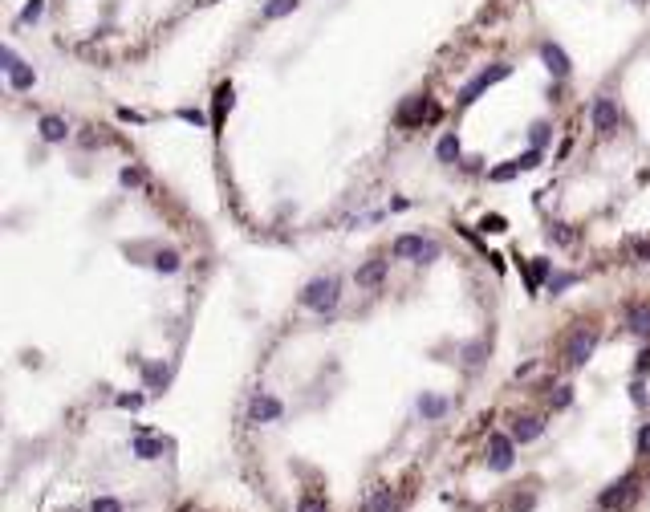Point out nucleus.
<instances>
[{"label":"nucleus","mask_w":650,"mask_h":512,"mask_svg":"<svg viewBox=\"0 0 650 512\" xmlns=\"http://www.w3.org/2000/svg\"><path fill=\"white\" fill-rule=\"evenodd\" d=\"M338 297H342L338 277H313V281L301 289V305L305 309H313V313H329V309L338 305Z\"/></svg>","instance_id":"obj_1"},{"label":"nucleus","mask_w":650,"mask_h":512,"mask_svg":"<svg viewBox=\"0 0 650 512\" xmlns=\"http://www.w3.org/2000/svg\"><path fill=\"white\" fill-rule=\"evenodd\" d=\"M394 260H415V264H427V260H439V240H431V236H415V232H407V236H398L394 240Z\"/></svg>","instance_id":"obj_2"},{"label":"nucleus","mask_w":650,"mask_h":512,"mask_svg":"<svg viewBox=\"0 0 650 512\" xmlns=\"http://www.w3.org/2000/svg\"><path fill=\"white\" fill-rule=\"evenodd\" d=\"M589 122H594V130H598L602 138L618 134V127H622V110H618V98H609V94H598V98H594V106H589Z\"/></svg>","instance_id":"obj_3"},{"label":"nucleus","mask_w":650,"mask_h":512,"mask_svg":"<svg viewBox=\"0 0 650 512\" xmlns=\"http://www.w3.org/2000/svg\"><path fill=\"white\" fill-rule=\"evenodd\" d=\"M598 330L594 326H577L573 334H569V341H565V366H585V358L598 350Z\"/></svg>","instance_id":"obj_4"},{"label":"nucleus","mask_w":650,"mask_h":512,"mask_svg":"<svg viewBox=\"0 0 650 512\" xmlns=\"http://www.w3.org/2000/svg\"><path fill=\"white\" fill-rule=\"evenodd\" d=\"M423 118H427V122L439 118V106H431L427 94H415V98H407V102L394 110V122H398V127H419Z\"/></svg>","instance_id":"obj_5"},{"label":"nucleus","mask_w":650,"mask_h":512,"mask_svg":"<svg viewBox=\"0 0 650 512\" xmlns=\"http://www.w3.org/2000/svg\"><path fill=\"white\" fill-rule=\"evenodd\" d=\"M508 74H512V65H504V61H496L492 70H479L476 78H472V82H468L464 89H459V106H472V102H476V98L484 94V89H492L496 82H504Z\"/></svg>","instance_id":"obj_6"},{"label":"nucleus","mask_w":650,"mask_h":512,"mask_svg":"<svg viewBox=\"0 0 650 512\" xmlns=\"http://www.w3.org/2000/svg\"><path fill=\"white\" fill-rule=\"evenodd\" d=\"M634 500H638V476H622L618 484H609L606 492L598 496V504L606 512H614V509L622 512V509H630Z\"/></svg>","instance_id":"obj_7"},{"label":"nucleus","mask_w":650,"mask_h":512,"mask_svg":"<svg viewBox=\"0 0 650 512\" xmlns=\"http://www.w3.org/2000/svg\"><path fill=\"white\" fill-rule=\"evenodd\" d=\"M484 456H488V468L492 471H508L512 460H517V439L496 431V435H488V451Z\"/></svg>","instance_id":"obj_8"},{"label":"nucleus","mask_w":650,"mask_h":512,"mask_svg":"<svg viewBox=\"0 0 650 512\" xmlns=\"http://www.w3.org/2000/svg\"><path fill=\"white\" fill-rule=\"evenodd\" d=\"M541 61H545V70L553 74V82H565V78H569V70H573V65H569V53H565L557 41L541 45Z\"/></svg>","instance_id":"obj_9"},{"label":"nucleus","mask_w":650,"mask_h":512,"mask_svg":"<svg viewBox=\"0 0 650 512\" xmlns=\"http://www.w3.org/2000/svg\"><path fill=\"white\" fill-rule=\"evenodd\" d=\"M281 411H285V407H281V403H277L272 394H257V398H252V411H248V415H252L257 423H272V419H281Z\"/></svg>","instance_id":"obj_10"},{"label":"nucleus","mask_w":650,"mask_h":512,"mask_svg":"<svg viewBox=\"0 0 650 512\" xmlns=\"http://www.w3.org/2000/svg\"><path fill=\"white\" fill-rule=\"evenodd\" d=\"M45 142H65L69 138V122L65 118H57V114H41V122H37Z\"/></svg>","instance_id":"obj_11"},{"label":"nucleus","mask_w":650,"mask_h":512,"mask_svg":"<svg viewBox=\"0 0 650 512\" xmlns=\"http://www.w3.org/2000/svg\"><path fill=\"white\" fill-rule=\"evenodd\" d=\"M390 260H366L358 273H354V281L362 285V289H370V285H382V277H387Z\"/></svg>","instance_id":"obj_12"},{"label":"nucleus","mask_w":650,"mask_h":512,"mask_svg":"<svg viewBox=\"0 0 650 512\" xmlns=\"http://www.w3.org/2000/svg\"><path fill=\"white\" fill-rule=\"evenodd\" d=\"M524 277H528V289L537 293V289H541V281H549V277H553V260H549V256H532V264L524 268Z\"/></svg>","instance_id":"obj_13"},{"label":"nucleus","mask_w":650,"mask_h":512,"mask_svg":"<svg viewBox=\"0 0 650 512\" xmlns=\"http://www.w3.org/2000/svg\"><path fill=\"white\" fill-rule=\"evenodd\" d=\"M508 435H512L517 443H532V439H541V435H545V423H541V419H517Z\"/></svg>","instance_id":"obj_14"},{"label":"nucleus","mask_w":650,"mask_h":512,"mask_svg":"<svg viewBox=\"0 0 650 512\" xmlns=\"http://www.w3.org/2000/svg\"><path fill=\"white\" fill-rule=\"evenodd\" d=\"M626 330H630V334H638V338H650V305H634V309H630Z\"/></svg>","instance_id":"obj_15"},{"label":"nucleus","mask_w":650,"mask_h":512,"mask_svg":"<svg viewBox=\"0 0 650 512\" xmlns=\"http://www.w3.org/2000/svg\"><path fill=\"white\" fill-rule=\"evenodd\" d=\"M232 82H219L216 85V118H212V127H216V134H219V127H224V114L232 110Z\"/></svg>","instance_id":"obj_16"},{"label":"nucleus","mask_w":650,"mask_h":512,"mask_svg":"<svg viewBox=\"0 0 650 512\" xmlns=\"http://www.w3.org/2000/svg\"><path fill=\"white\" fill-rule=\"evenodd\" d=\"M435 155H439V163H459V138H455V130H447V134L439 138Z\"/></svg>","instance_id":"obj_17"},{"label":"nucleus","mask_w":650,"mask_h":512,"mask_svg":"<svg viewBox=\"0 0 650 512\" xmlns=\"http://www.w3.org/2000/svg\"><path fill=\"white\" fill-rule=\"evenodd\" d=\"M301 8V0H268L264 8H260V17L264 21H281V17H289V12H297Z\"/></svg>","instance_id":"obj_18"},{"label":"nucleus","mask_w":650,"mask_h":512,"mask_svg":"<svg viewBox=\"0 0 650 512\" xmlns=\"http://www.w3.org/2000/svg\"><path fill=\"white\" fill-rule=\"evenodd\" d=\"M8 85H12L17 94H21V89H33V85H37V70H33V65H17V70L8 74Z\"/></svg>","instance_id":"obj_19"},{"label":"nucleus","mask_w":650,"mask_h":512,"mask_svg":"<svg viewBox=\"0 0 650 512\" xmlns=\"http://www.w3.org/2000/svg\"><path fill=\"white\" fill-rule=\"evenodd\" d=\"M398 504H394V496H390V488H378L366 504H362V512H394Z\"/></svg>","instance_id":"obj_20"},{"label":"nucleus","mask_w":650,"mask_h":512,"mask_svg":"<svg viewBox=\"0 0 650 512\" xmlns=\"http://www.w3.org/2000/svg\"><path fill=\"white\" fill-rule=\"evenodd\" d=\"M151 264H155V273H167V277H171V273H179V253H175V248H163V253H155Z\"/></svg>","instance_id":"obj_21"},{"label":"nucleus","mask_w":650,"mask_h":512,"mask_svg":"<svg viewBox=\"0 0 650 512\" xmlns=\"http://www.w3.org/2000/svg\"><path fill=\"white\" fill-rule=\"evenodd\" d=\"M159 451H163V443H159V439H147V435H142V439H134V456H138V460H159Z\"/></svg>","instance_id":"obj_22"},{"label":"nucleus","mask_w":650,"mask_h":512,"mask_svg":"<svg viewBox=\"0 0 650 512\" xmlns=\"http://www.w3.org/2000/svg\"><path fill=\"white\" fill-rule=\"evenodd\" d=\"M419 411H423V419H443L447 403H443V398H431V394H423V398H419Z\"/></svg>","instance_id":"obj_23"},{"label":"nucleus","mask_w":650,"mask_h":512,"mask_svg":"<svg viewBox=\"0 0 650 512\" xmlns=\"http://www.w3.org/2000/svg\"><path fill=\"white\" fill-rule=\"evenodd\" d=\"M520 159H508V163H504V167H492L488 171V179H492V183H508V179H512V175H520Z\"/></svg>","instance_id":"obj_24"},{"label":"nucleus","mask_w":650,"mask_h":512,"mask_svg":"<svg viewBox=\"0 0 650 512\" xmlns=\"http://www.w3.org/2000/svg\"><path fill=\"white\" fill-rule=\"evenodd\" d=\"M147 386H151V390H163V386H167V366H163V362L147 366Z\"/></svg>","instance_id":"obj_25"},{"label":"nucleus","mask_w":650,"mask_h":512,"mask_svg":"<svg viewBox=\"0 0 650 512\" xmlns=\"http://www.w3.org/2000/svg\"><path fill=\"white\" fill-rule=\"evenodd\" d=\"M45 12V0H29L25 8H21V25H37Z\"/></svg>","instance_id":"obj_26"},{"label":"nucleus","mask_w":650,"mask_h":512,"mask_svg":"<svg viewBox=\"0 0 650 512\" xmlns=\"http://www.w3.org/2000/svg\"><path fill=\"white\" fill-rule=\"evenodd\" d=\"M569 285H577L573 273H553V277H549V293H565Z\"/></svg>","instance_id":"obj_27"},{"label":"nucleus","mask_w":650,"mask_h":512,"mask_svg":"<svg viewBox=\"0 0 650 512\" xmlns=\"http://www.w3.org/2000/svg\"><path fill=\"white\" fill-rule=\"evenodd\" d=\"M17 65H21V57L12 53V45H4V49H0V70H4V74H12Z\"/></svg>","instance_id":"obj_28"},{"label":"nucleus","mask_w":650,"mask_h":512,"mask_svg":"<svg viewBox=\"0 0 650 512\" xmlns=\"http://www.w3.org/2000/svg\"><path fill=\"white\" fill-rule=\"evenodd\" d=\"M528 138H532V147L541 151V147H545V138H549V122H532V130H528Z\"/></svg>","instance_id":"obj_29"},{"label":"nucleus","mask_w":650,"mask_h":512,"mask_svg":"<svg viewBox=\"0 0 650 512\" xmlns=\"http://www.w3.org/2000/svg\"><path fill=\"white\" fill-rule=\"evenodd\" d=\"M573 403V386H557V394H553V411H565Z\"/></svg>","instance_id":"obj_30"},{"label":"nucleus","mask_w":650,"mask_h":512,"mask_svg":"<svg viewBox=\"0 0 650 512\" xmlns=\"http://www.w3.org/2000/svg\"><path fill=\"white\" fill-rule=\"evenodd\" d=\"M89 512H122V504H118L114 496H98V500H94V509H89Z\"/></svg>","instance_id":"obj_31"},{"label":"nucleus","mask_w":650,"mask_h":512,"mask_svg":"<svg viewBox=\"0 0 650 512\" xmlns=\"http://www.w3.org/2000/svg\"><path fill=\"white\" fill-rule=\"evenodd\" d=\"M179 118H183V122H191V127H208L204 110H191V106H187V110H179Z\"/></svg>","instance_id":"obj_32"},{"label":"nucleus","mask_w":650,"mask_h":512,"mask_svg":"<svg viewBox=\"0 0 650 512\" xmlns=\"http://www.w3.org/2000/svg\"><path fill=\"white\" fill-rule=\"evenodd\" d=\"M479 228H484V232H504V215H484Z\"/></svg>","instance_id":"obj_33"},{"label":"nucleus","mask_w":650,"mask_h":512,"mask_svg":"<svg viewBox=\"0 0 650 512\" xmlns=\"http://www.w3.org/2000/svg\"><path fill=\"white\" fill-rule=\"evenodd\" d=\"M118 179H122V187H138V183H142V171H138V167H127Z\"/></svg>","instance_id":"obj_34"},{"label":"nucleus","mask_w":650,"mask_h":512,"mask_svg":"<svg viewBox=\"0 0 650 512\" xmlns=\"http://www.w3.org/2000/svg\"><path fill=\"white\" fill-rule=\"evenodd\" d=\"M520 167H524V171L541 167V151H537V147H532V151H524V155H520Z\"/></svg>","instance_id":"obj_35"},{"label":"nucleus","mask_w":650,"mask_h":512,"mask_svg":"<svg viewBox=\"0 0 650 512\" xmlns=\"http://www.w3.org/2000/svg\"><path fill=\"white\" fill-rule=\"evenodd\" d=\"M630 253L638 256L642 264H650V240H634V244H630Z\"/></svg>","instance_id":"obj_36"},{"label":"nucleus","mask_w":650,"mask_h":512,"mask_svg":"<svg viewBox=\"0 0 650 512\" xmlns=\"http://www.w3.org/2000/svg\"><path fill=\"white\" fill-rule=\"evenodd\" d=\"M297 512H329V509H325L321 500H313V496H305L301 504H297Z\"/></svg>","instance_id":"obj_37"},{"label":"nucleus","mask_w":650,"mask_h":512,"mask_svg":"<svg viewBox=\"0 0 650 512\" xmlns=\"http://www.w3.org/2000/svg\"><path fill=\"white\" fill-rule=\"evenodd\" d=\"M638 456H650V423L638 431Z\"/></svg>","instance_id":"obj_38"},{"label":"nucleus","mask_w":650,"mask_h":512,"mask_svg":"<svg viewBox=\"0 0 650 512\" xmlns=\"http://www.w3.org/2000/svg\"><path fill=\"white\" fill-rule=\"evenodd\" d=\"M118 407H127V411H138V407H142V394H122V398H118Z\"/></svg>","instance_id":"obj_39"},{"label":"nucleus","mask_w":650,"mask_h":512,"mask_svg":"<svg viewBox=\"0 0 650 512\" xmlns=\"http://www.w3.org/2000/svg\"><path fill=\"white\" fill-rule=\"evenodd\" d=\"M650 370V350H642V354H638V374H647Z\"/></svg>","instance_id":"obj_40"},{"label":"nucleus","mask_w":650,"mask_h":512,"mask_svg":"<svg viewBox=\"0 0 650 512\" xmlns=\"http://www.w3.org/2000/svg\"><path fill=\"white\" fill-rule=\"evenodd\" d=\"M602 512H606V509H602Z\"/></svg>","instance_id":"obj_41"}]
</instances>
